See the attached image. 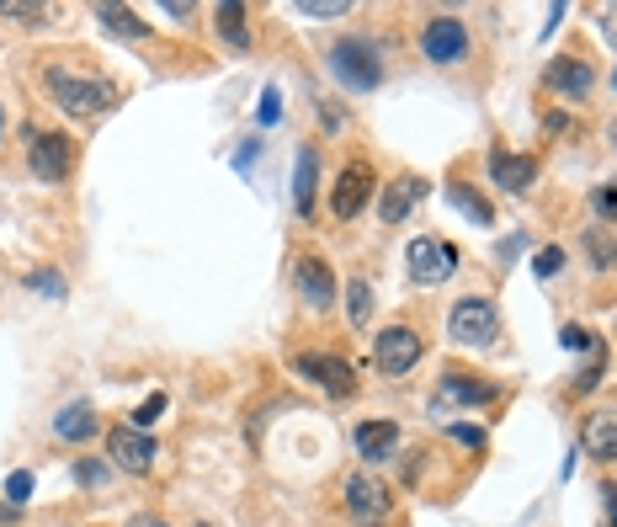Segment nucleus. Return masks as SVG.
<instances>
[{"instance_id": "nucleus-1", "label": "nucleus", "mask_w": 617, "mask_h": 527, "mask_svg": "<svg viewBox=\"0 0 617 527\" xmlns=\"http://www.w3.org/2000/svg\"><path fill=\"white\" fill-rule=\"evenodd\" d=\"M325 65H331L335 86H346L352 96L379 91V86H383V48L373 43V38H362V32L335 38L331 53H325Z\"/></svg>"}, {"instance_id": "nucleus-2", "label": "nucleus", "mask_w": 617, "mask_h": 527, "mask_svg": "<svg viewBox=\"0 0 617 527\" xmlns=\"http://www.w3.org/2000/svg\"><path fill=\"white\" fill-rule=\"evenodd\" d=\"M43 86L53 91V101H59L70 118H96V113H107V107L118 101V86H112V80H96V75H70V70H59V65H48Z\"/></svg>"}, {"instance_id": "nucleus-3", "label": "nucleus", "mask_w": 617, "mask_h": 527, "mask_svg": "<svg viewBox=\"0 0 617 527\" xmlns=\"http://www.w3.org/2000/svg\"><path fill=\"white\" fill-rule=\"evenodd\" d=\"M469 48H474L469 27L458 22V17H448V11H437V17L421 22V59L427 65H463Z\"/></svg>"}, {"instance_id": "nucleus-4", "label": "nucleus", "mask_w": 617, "mask_h": 527, "mask_svg": "<svg viewBox=\"0 0 617 527\" xmlns=\"http://www.w3.org/2000/svg\"><path fill=\"white\" fill-rule=\"evenodd\" d=\"M404 272H410V283H421V287L448 283L452 272H458V251L437 235H415L404 245Z\"/></svg>"}, {"instance_id": "nucleus-5", "label": "nucleus", "mask_w": 617, "mask_h": 527, "mask_svg": "<svg viewBox=\"0 0 617 527\" xmlns=\"http://www.w3.org/2000/svg\"><path fill=\"white\" fill-rule=\"evenodd\" d=\"M448 335L458 347H496L500 335V314L490 299H458L448 314Z\"/></svg>"}, {"instance_id": "nucleus-6", "label": "nucleus", "mask_w": 617, "mask_h": 527, "mask_svg": "<svg viewBox=\"0 0 617 527\" xmlns=\"http://www.w3.org/2000/svg\"><path fill=\"white\" fill-rule=\"evenodd\" d=\"M293 368L308 383H320L331 400H352L356 394V368L346 358H335V352H304V358H293Z\"/></svg>"}, {"instance_id": "nucleus-7", "label": "nucleus", "mask_w": 617, "mask_h": 527, "mask_svg": "<svg viewBox=\"0 0 617 527\" xmlns=\"http://www.w3.org/2000/svg\"><path fill=\"white\" fill-rule=\"evenodd\" d=\"M75 166V144L65 134H27V170L38 176V182H65Z\"/></svg>"}, {"instance_id": "nucleus-8", "label": "nucleus", "mask_w": 617, "mask_h": 527, "mask_svg": "<svg viewBox=\"0 0 617 527\" xmlns=\"http://www.w3.org/2000/svg\"><path fill=\"white\" fill-rule=\"evenodd\" d=\"M373 362H379L389 379H404V373L421 362V335L410 331V325H389V331H379V341H373Z\"/></svg>"}, {"instance_id": "nucleus-9", "label": "nucleus", "mask_w": 617, "mask_h": 527, "mask_svg": "<svg viewBox=\"0 0 617 527\" xmlns=\"http://www.w3.org/2000/svg\"><path fill=\"white\" fill-rule=\"evenodd\" d=\"M373 187H379V182H373V166H368V160H352V166L335 176V192H331L335 218H346V224H352V218L373 203Z\"/></svg>"}, {"instance_id": "nucleus-10", "label": "nucleus", "mask_w": 617, "mask_h": 527, "mask_svg": "<svg viewBox=\"0 0 617 527\" xmlns=\"http://www.w3.org/2000/svg\"><path fill=\"white\" fill-rule=\"evenodd\" d=\"M107 448H112V463L128 469V475H149V463H155V437L144 427H112L107 431Z\"/></svg>"}, {"instance_id": "nucleus-11", "label": "nucleus", "mask_w": 617, "mask_h": 527, "mask_svg": "<svg viewBox=\"0 0 617 527\" xmlns=\"http://www.w3.org/2000/svg\"><path fill=\"white\" fill-rule=\"evenodd\" d=\"M543 86L554 96H570V101H586L596 86V70L580 59V53H570V59H548V70H543Z\"/></svg>"}, {"instance_id": "nucleus-12", "label": "nucleus", "mask_w": 617, "mask_h": 527, "mask_svg": "<svg viewBox=\"0 0 617 527\" xmlns=\"http://www.w3.org/2000/svg\"><path fill=\"white\" fill-rule=\"evenodd\" d=\"M293 283H298V299H304L314 314H325L335 304V277H331V266L320 262V256H298Z\"/></svg>"}, {"instance_id": "nucleus-13", "label": "nucleus", "mask_w": 617, "mask_h": 527, "mask_svg": "<svg viewBox=\"0 0 617 527\" xmlns=\"http://www.w3.org/2000/svg\"><path fill=\"white\" fill-rule=\"evenodd\" d=\"M341 501H346V511H356V517H389V506H394V496L383 490L373 475H346V485H341Z\"/></svg>"}, {"instance_id": "nucleus-14", "label": "nucleus", "mask_w": 617, "mask_h": 527, "mask_svg": "<svg viewBox=\"0 0 617 527\" xmlns=\"http://www.w3.org/2000/svg\"><path fill=\"white\" fill-rule=\"evenodd\" d=\"M490 182L500 192H517L522 197L532 182H538V160L532 155H517V149H490Z\"/></svg>"}, {"instance_id": "nucleus-15", "label": "nucleus", "mask_w": 617, "mask_h": 527, "mask_svg": "<svg viewBox=\"0 0 617 527\" xmlns=\"http://www.w3.org/2000/svg\"><path fill=\"white\" fill-rule=\"evenodd\" d=\"M580 448L591 458H617V406H596L580 421Z\"/></svg>"}, {"instance_id": "nucleus-16", "label": "nucleus", "mask_w": 617, "mask_h": 527, "mask_svg": "<svg viewBox=\"0 0 617 527\" xmlns=\"http://www.w3.org/2000/svg\"><path fill=\"white\" fill-rule=\"evenodd\" d=\"M496 389L484 379H469V373H442L437 379V394H431V406H484Z\"/></svg>"}, {"instance_id": "nucleus-17", "label": "nucleus", "mask_w": 617, "mask_h": 527, "mask_svg": "<svg viewBox=\"0 0 617 527\" xmlns=\"http://www.w3.org/2000/svg\"><path fill=\"white\" fill-rule=\"evenodd\" d=\"M352 448L368 458V463H379V458H389L400 448V427H394V421H356Z\"/></svg>"}, {"instance_id": "nucleus-18", "label": "nucleus", "mask_w": 617, "mask_h": 527, "mask_svg": "<svg viewBox=\"0 0 617 527\" xmlns=\"http://www.w3.org/2000/svg\"><path fill=\"white\" fill-rule=\"evenodd\" d=\"M421 197H427V182H421V176H400V182L379 197L383 224H404V218H410V208H415Z\"/></svg>"}, {"instance_id": "nucleus-19", "label": "nucleus", "mask_w": 617, "mask_h": 527, "mask_svg": "<svg viewBox=\"0 0 617 527\" xmlns=\"http://www.w3.org/2000/svg\"><path fill=\"white\" fill-rule=\"evenodd\" d=\"M314 176H320V149H298L293 160V214L298 218H314Z\"/></svg>"}, {"instance_id": "nucleus-20", "label": "nucleus", "mask_w": 617, "mask_h": 527, "mask_svg": "<svg viewBox=\"0 0 617 527\" xmlns=\"http://www.w3.org/2000/svg\"><path fill=\"white\" fill-rule=\"evenodd\" d=\"M96 427H101V416H96V406H86V400H75V406H65L53 416V437H59V442H91Z\"/></svg>"}, {"instance_id": "nucleus-21", "label": "nucleus", "mask_w": 617, "mask_h": 527, "mask_svg": "<svg viewBox=\"0 0 617 527\" xmlns=\"http://www.w3.org/2000/svg\"><path fill=\"white\" fill-rule=\"evenodd\" d=\"M448 203L463 218H469V224H479V230H490V224H496V208H490V203H484V197H479L469 182H458V176L448 182Z\"/></svg>"}, {"instance_id": "nucleus-22", "label": "nucleus", "mask_w": 617, "mask_h": 527, "mask_svg": "<svg viewBox=\"0 0 617 527\" xmlns=\"http://www.w3.org/2000/svg\"><path fill=\"white\" fill-rule=\"evenodd\" d=\"M214 27H218V38H224L229 48H239V53L251 48V32H245V6H239V0H224V6H218Z\"/></svg>"}, {"instance_id": "nucleus-23", "label": "nucleus", "mask_w": 617, "mask_h": 527, "mask_svg": "<svg viewBox=\"0 0 617 527\" xmlns=\"http://www.w3.org/2000/svg\"><path fill=\"white\" fill-rule=\"evenodd\" d=\"M96 22L107 27V32H118V38H149V22H139V11H128V6H96Z\"/></svg>"}, {"instance_id": "nucleus-24", "label": "nucleus", "mask_w": 617, "mask_h": 527, "mask_svg": "<svg viewBox=\"0 0 617 527\" xmlns=\"http://www.w3.org/2000/svg\"><path fill=\"white\" fill-rule=\"evenodd\" d=\"M346 314H352V325H368V320H373V287H368V277H352V287H346Z\"/></svg>"}, {"instance_id": "nucleus-25", "label": "nucleus", "mask_w": 617, "mask_h": 527, "mask_svg": "<svg viewBox=\"0 0 617 527\" xmlns=\"http://www.w3.org/2000/svg\"><path fill=\"white\" fill-rule=\"evenodd\" d=\"M0 17H6V22H22V27H43V22H48V6H27V0H0Z\"/></svg>"}, {"instance_id": "nucleus-26", "label": "nucleus", "mask_w": 617, "mask_h": 527, "mask_svg": "<svg viewBox=\"0 0 617 527\" xmlns=\"http://www.w3.org/2000/svg\"><path fill=\"white\" fill-rule=\"evenodd\" d=\"M298 17L331 22V17H352V0H298Z\"/></svg>"}, {"instance_id": "nucleus-27", "label": "nucleus", "mask_w": 617, "mask_h": 527, "mask_svg": "<svg viewBox=\"0 0 617 527\" xmlns=\"http://www.w3.org/2000/svg\"><path fill=\"white\" fill-rule=\"evenodd\" d=\"M277 118H283V91H277V86H266L262 101H256V123H262V128H272Z\"/></svg>"}, {"instance_id": "nucleus-28", "label": "nucleus", "mask_w": 617, "mask_h": 527, "mask_svg": "<svg viewBox=\"0 0 617 527\" xmlns=\"http://www.w3.org/2000/svg\"><path fill=\"white\" fill-rule=\"evenodd\" d=\"M559 266H565V245H543V251L532 256V272H538V277H554Z\"/></svg>"}, {"instance_id": "nucleus-29", "label": "nucleus", "mask_w": 617, "mask_h": 527, "mask_svg": "<svg viewBox=\"0 0 617 527\" xmlns=\"http://www.w3.org/2000/svg\"><path fill=\"white\" fill-rule=\"evenodd\" d=\"M75 479H80L86 490H101V485H107V463H96V458H80V463H75Z\"/></svg>"}, {"instance_id": "nucleus-30", "label": "nucleus", "mask_w": 617, "mask_h": 527, "mask_svg": "<svg viewBox=\"0 0 617 527\" xmlns=\"http://www.w3.org/2000/svg\"><path fill=\"white\" fill-rule=\"evenodd\" d=\"M27 496H32V475H27V469H17V475L6 479V501H11V506H22Z\"/></svg>"}, {"instance_id": "nucleus-31", "label": "nucleus", "mask_w": 617, "mask_h": 527, "mask_svg": "<svg viewBox=\"0 0 617 527\" xmlns=\"http://www.w3.org/2000/svg\"><path fill=\"white\" fill-rule=\"evenodd\" d=\"M160 410H166V394H149V400H144V406L134 410V427H149V421H155Z\"/></svg>"}, {"instance_id": "nucleus-32", "label": "nucleus", "mask_w": 617, "mask_h": 527, "mask_svg": "<svg viewBox=\"0 0 617 527\" xmlns=\"http://www.w3.org/2000/svg\"><path fill=\"white\" fill-rule=\"evenodd\" d=\"M591 208H596L601 218H613V214H617V187H596V192H591Z\"/></svg>"}, {"instance_id": "nucleus-33", "label": "nucleus", "mask_w": 617, "mask_h": 527, "mask_svg": "<svg viewBox=\"0 0 617 527\" xmlns=\"http://www.w3.org/2000/svg\"><path fill=\"white\" fill-rule=\"evenodd\" d=\"M27 283L38 287V293H53V299H65V283H59V272H32Z\"/></svg>"}, {"instance_id": "nucleus-34", "label": "nucleus", "mask_w": 617, "mask_h": 527, "mask_svg": "<svg viewBox=\"0 0 617 527\" xmlns=\"http://www.w3.org/2000/svg\"><path fill=\"white\" fill-rule=\"evenodd\" d=\"M559 341H565V347H575V352H596V341L580 331V325H565V331H559Z\"/></svg>"}, {"instance_id": "nucleus-35", "label": "nucleus", "mask_w": 617, "mask_h": 527, "mask_svg": "<svg viewBox=\"0 0 617 527\" xmlns=\"http://www.w3.org/2000/svg\"><path fill=\"white\" fill-rule=\"evenodd\" d=\"M591 262H596V266H613V262H617L613 240H601V235H591Z\"/></svg>"}, {"instance_id": "nucleus-36", "label": "nucleus", "mask_w": 617, "mask_h": 527, "mask_svg": "<svg viewBox=\"0 0 617 527\" xmlns=\"http://www.w3.org/2000/svg\"><path fill=\"white\" fill-rule=\"evenodd\" d=\"M452 442H463V448H484V431H479V427H452Z\"/></svg>"}, {"instance_id": "nucleus-37", "label": "nucleus", "mask_w": 617, "mask_h": 527, "mask_svg": "<svg viewBox=\"0 0 617 527\" xmlns=\"http://www.w3.org/2000/svg\"><path fill=\"white\" fill-rule=\"evenodd\" d=\"M601 38L617 48V6H613V11H601Z\"/></svg>"}, {"instance_id": "nucleus-38", "label": "nucleus", "mask_w": 617, "mask_h": 527, "mask_svg": "<svg viewBox=\"0 0 617 527\" xmlns=\"http://www.w3.org/2000/svg\"><path fill=\"white\" fill-rule=\"evenodd\" d=\"M251 160H256V144H239V149H235V170H251Z\"/></svg>"}, {"instance_id": "nucleus-39", "label": "nucleus", "mask_w": 617, "mask_h": 527, "mask_svg": "<svg viewBox=\"0 0 617 527\" xmlns=\"http://www.w3.org/2000/svg\"><path fill=\"white\" fill-rule=\"evenodd\" d=\"M601 501H607V517H613V527H617V485H601Z\"/></svg>"}, {"instance_id": "nucleus-40", "label": "nucleus", "mask_w": 617, "mask_h": 527, "mask_svg": "<svg viewBox=\"0 0 617 527\" xmlns=\"http://www.w3.org/2000/svg\"><path fill=\"white\" fill-rule=\"evenodd\" d=\"M128 527H170V523H160V517H134Z\"/></svg>"}, {"instance_id": "nucleus-41", "label": "nucleus", "mask_w": 617, "mask_h": 527, "mask_svg": "<svg viewBox=\"0 0 617 527\" xmlns=\"http://www.w3.org/2000/svg\"><path fill=\"white\" fill-rule=\"evenodd\" d=\"M0 134H6V107H0Z\"/></svg>"}, {"instance_id": "nucleus-42", "label": "nucleus", "mask_w": 617, "mask_h": 527, "mask_svg": "<svg viewBox=\"0 0 617 527\" xmlns=\"http://www.w3.org/2000/svg\"><path fill=\"white\" fill-rule=\"evenodd\" d=\"M613 91H617V70H613Z\"/></svg>"}, {"instance_id": "nucleus-43", "label": "nucleus", "mask_w": 617, "mask_h": 527, "mask_svg": "<svg viewBox=\"0 0 617 527\" xmlns=\"http://www.w3.org/2000/svg\"><path fill=\"white\" fill-rule=\"evenodd\" d=\"M373 527H379V523H373Z\"/></svg>"}]
</instances>
